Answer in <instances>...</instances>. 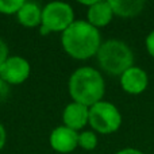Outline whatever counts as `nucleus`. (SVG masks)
I'll return each mask as SVG.
<instances>
[{
	"label": "nucleus",
	"mask_w": 154,
	"mask_h": 154,
	"mask_svg": "<svg viewBox=\"0 0 154 154\" xmlns=\"http://www.w3.org/2000/svg\"><path fill=\"white\" fill-rule=\"evenodd\" d=\"M112 8L109 2L104 0H96L95 4H92L87 11V22L92 24L93 27H104L112 20Z\"/></svg>",
	"instance_id": "10"
},
{
	"label": "nucleus",
	"mask_w": 154,
	"mask_h": 154,
	"mask_svg": "<svg viewBox=\"0 0 154 154\" xmlns=\"http://www.w3.org/2000/svg\"><path fill=\"white\" fill-rule=\"evenodd\" d=\"M31 65L20 56H10L0 69V79L8 85L22 84L29 79Z\"/></svg>",
	"instance_id": "6"
},
{
	"label": "nucleus",
	"mask_w": 154,
	"mask_h": 154,
	"mask_svg": "<svg viewBox=\"0 0 154 154\" xmlns=\"http://www.w3.org/2000/svg\"><path fill=\"white\" fill-rule=\"evenodd\" d=\"M68 89L73 101L92 107L93 104L103 100V96L106 93V84L99 70L91 66H82L70 75Z\"/></svg>",
	"instance_id": "2"
},
{
	"label": "nucleus",
	"mask_w": 154,
	"mask_h": 154,
	"mask_svg": "<svg viewBox=\"0 0 154 154\" xmlns=\"http://www.w3.org/2000/svg\"><path fill=\"white\" fill-rule=\"evenodd\" d=\"M147 73L138 66H131L120 76V85L123 91L130 95H139L147 88Z\"/></svg>",
	"instance_id": "9"
},
{
	"label": "nucleus",
	"mask_w": 154,
	"mask_h": 154,
	"mask_svg": "<svg viewBox=\"0 0 154 154\" xmlns=\"http://www.w3.org/2000/svg\"><path fill=\"white\" fill-rule=\"evenodd\" d=\"M115 154H145V153H142L138 149H134V147H126V149L119 150V152H116Z\"/></svg>",
	"instance_id": "19"
},
{
	"label": "nucleus",
	"mask_w": 154,
	"mask_h": 154,
	"mask_svg": "<svg viewBox=\"0 0 154 154\" xmlns=\"http://www.w3.org/2000/svg\"><path fill=\"white\" fill-rule=\"evenodd\" d=\"M75 22V11L72 5L64 2H51L42 8V23L39 32L48 35L50 32H64Z\"/></svg>",
	"instance_id": "4"
},
{
	"label": "nucleus",
	"mask_w": 154,
	"mask_h": 154,
	"mask_svg": "<svg viewBox=\"0 0 154 154\" xmlns=\"http://www.w3.org/2000/svg\"><path fill=\"white\" fill-rule=\"evenodd\" d=\"M88 125L100 134H112L119 130L122 125V115L116 106L109 101H99L89 107Z\"/></svg>",
	"instance_id": "5"
},
{
	"label": "nucleus",
	"mask_w": 154,
	"mask_h": 154,
	"mask_svg": "<svg viewBox=\"0 0 154 154\" xmlns=\"http://www.w3.org/2000/svg\"><path fill=\"white\" fill-rule=\"evenodd\" d=\"M18 22L24 27H37L42 23V8L34 2H24L16 14Z\"/></svg>",
	"instance_id": "11"
},
{
	"label": "nucleus",
	"mask_w": 154,
	"mask_h": 154,
	"mask_svg": "<svg viewBox=\"0 0 154 154\" xmlns=\"http://www.w3.org/2000/svg\"><path fill=\"white\" fill-rule=\"evenodd\" d=\"M5 139H7V133H5L4 126L0 123V152H2V149L5 145Z\"/></svg>",
	"instance_id": "18"
},
{
	"label": "nucleus",
	"mask_w": 154,
	"mask_h": 154,
	"mask_svg": "<svg viewBox=\"0 0 154 154\" xmlns=\"http://www.w3.org/2000/svg\"><path fill=\"white\" fill-rule=\"evenodd\" d=\"M62 122H64V126L75 131L81 130L89 122V107L72 101L64 108Z\"/></svg>",
	"instance_id": "8"
},
{
	"label": "nucleus",
	"mask_w": 154,
	"mask_h": 154,
	"mask_svg": "<svg viewBox=\"0 0 154 154\" xmlns=\"http://www.w3.org/2000/svg\"><path fill=\"white\" fill-rule=\"evenodd\" d=\"M10 92V88H8V84H5L2 79H0V99H5Z\"/></svg>",
	"instance_id": "17"
},
{
	"label": "nucleus",
	"mask_w": 154,
	"mask_h": 154,
	"mask_svg": "<svg viewBox=\"0 0 154 154\" xmlns=\"http://www.w3.org/2000/svg\"><path fill=\"white\" fill-rule=\"evenodd\" d=\"M114 15L122 18H133L142 12L145 7L143 0H108Z\"/></svg>",
	"instance_id": "12"
},
{
	"label": "nucleus",
	"mask_w": 154,
	"mask_h": 154,
	"mask_svg": "<svg viewBox=\"0 0 154 154\" xmlns=\"http://www.w3.org/2000/svg\"><path fill=\"white\" fill-rule=\"evenodd\" d=\"M66 54L75 60H88L96 56L101 45L100 32L87 20H75L61 35Z\"/></svg>",
	"instance_id": "1"
},
{
	"label": "nucleus",
	"mask_w": 154,
	"mask_h": 154,
	"mask_svg": "<svg viewBox=\"0 0 154 154\" xmlns=\"http://www.w3.org/2000/svg\"><path fill=\"white\" fill-rule=\"evenodd\" d=\"M79 146L88 152L95 149L97 146V137H96L95 131L85 130L79 133Z\"/></svg>",
	"instance_id": "13"
},
{
	"label": "nucleus",
	"mask_w": 154,
	"mask_h": 154,
	"mask_svg": "<svg viewBox=\"0 0 154 154\" xmlns=\"http://www.w3.org/2000/svg\"><path fill=\"white\" fill-rule=\"evenodd\" d=\"M8 57H10V54H8V46H7V43L0 38V69H2V66L4 65V62L7 61Z\"/></svg>",
	"instance_id": "15"
},
{
	"label": "nucleus",
	"mask_w": 154,
	"mask_h": 154,
	"mask_svg": "<svg viewBox=\"0 0 154 154\" xmlns=\"http://www.w3.org/2000/svg\"><path fill=\"white\" fill-rule=\"evenodd\" d=\"M49 142L53 150L61 154H68L75 152L79 146V131H75L66 126H58L51 131Z\"/></svg>",
	"instance_id": "7"
},
{
	"label": "nucleus",
	"mask_w": 154,
	"mask_h": 154,
	"mask_svg": "<svg viewBox=\"0 0 154 154\" xmlns=\"http://www.w3.org/2000/svg\"><path fill=\"white\" fill-rule=\"evenodd\" d=\"M24 4V0H0V14L4 15H14Z\"/></svg>",
	"instance_id": "14"
},
{
	"label": "nucleus",
	"mask_w": 154,
	"mask_h": 154,
	"mask_svg": "<svg viewBox=\"0 0 154 154\" xmlns=\"http://www.w3.org/2000/svg\"><path fill=\"white\" fill-rule=\"evenodd\" d=\"M146 49H147L150 56L154 58V31H152L146 37Z\"/></svg>",
	"instance_id": "16"
},
{
	"label": "nucleus",
	"mask_w": 154,
	"mask_h": 154,
	"mask_svg": "<svg viewBox=\"0 0 154 154\" xmlns=\"http://www.w3.org/2000/svg\"><path fill=\"white\" fill-rule=\"evenodd\" d=\"M100 68L111 76H122L134 66V54L123 41L108 39L101 42L96 54Z\"/></svg>",
	"instance_id": "3"
}]
</instances>
